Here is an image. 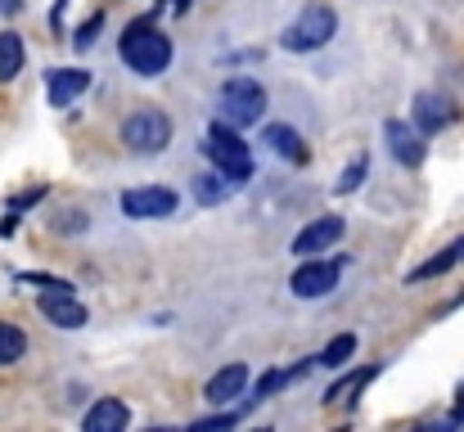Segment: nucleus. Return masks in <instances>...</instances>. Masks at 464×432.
Returning <instances> with one entry per match:
<instances>
[{
  "mask_svg": "<svg viewBox=\"0 0 464 432\" xmlns=\"http://www.w3.org/2000/svg\"><path fill=\"white\" fill-rule=\"evenodd\" d=\"M122 63L140 77H158L171 63V36L158 27L154 18H136L122 32Z\"/></svg>",
  "mask_w": 464,
  "mask_h": 432,
  "instance_id": "nucleus-1",
  "label": "nucleus"
},
{
  "mask_svg": "<svg viewBox=\"0 0 464 432\" xmlns=\"http://www.w3.org/2000/svg\"><path fill=\"white\" fill-rule=\"evenodd\" d=\"M217 100H221V118L230 127H257L262 113H266V91L253 77H230Z\"/></svg>",
  "mask_w": 464,
  "mask_h": 432,
  "instance_id": "nucleus-2",
  "label": "nucleus"
},
{
  "mask_svg": "<svg viewBox=\"0 0 464 432\" xmlns=\"http://www.w3.org/2000/svg\"><path fill=\"white\" fill-rule=\"evenodd\" d=\"M203 153L212 158V167H221V171H226L230 180H239V185H244V180L253 176V153H248V144L235 136V127H230L226 118H221V122H217V127L208 131V144H203Z\"/></svg>",
  "mask_w": 464,
  "mask_h": 432,
  "instance_id": "nucleus-3",
  "label": "nucleus"
},
{
  "mask_svg": "<svg viewBox=\"0 0 464 432\" xmlns=\"http://www.w3.org/2000/svg\"><path fill=\"white\" fill-rule=\"evenodd\" d=\"M334 32H338V14H334L329 5H307V9L285 27V50H298V54L320 50V45L334 41Z\"/></svg>",
  "mask_w": 464,
  "mask_h": 432,
  "instance_id": "nucleus-4",
  "label": "nucleus"
},
{
  "mask_svg": "<svg viewBox=\"0 0 464 432\" xmlns=\"http://www.w3.org/2000/svg\"><path fill=\"white\" fill-rule=\"evenodd\" d=\"M122 140L131 144L136 153H162L171 144V118L162 109H136L127 122H122Z\"/></svg>",
  "mask_w": 464,
  "mask_h": 432,
  "instance_id": "nucleus-5",
  "label": "nucleus"
},
{
  "mask_svg": "<svg viewBox=\"0 0 464 432\" xmlns=\"http://www.w3.org/2000/svg\"><path fill=\"white\" fill-rule=\"evenodd\" d=\"M180 207V198H176V189H167V185H140V189H127L122 194V212L131 216V221H162V216H171Z\"/></svg>",
  "mask_w": 464,
  "mask_h": 432,
  "instance_id": "nucleus-6",
  "label": "nucleus"
},
{
  "mask_svg": "<svg viewBox=\"0 0 464 432\" xmlns=\"http://www.w3.org/2000/svg\"><path fill=\"white\" fill-rule=\"evenodd\" d=\"M338 275H343V262H320V257H307L294 275H289V293L294 297H324L338 288Z\"/></svg>",
  "mask_w": 464,
  "mask_h": 432,
  "instance_id": "nucleus-7",
  "label": "nucleus"
},
{
  "mask_svg": "<svg viewBox=\"0 0 464 432\" xmlns=\"http://www.w3.org/2000/svg\"><path fill=\"white\" fill-rule=\"evenodd\" d=\"M343 235H347V221H343V216H315V221H307V226L294 235V253H298V257L329 253Z\"/></svg>",
  "mask_w": 464,
  "mask_h": 432,
  "instance_id": "nucleus-8",
  "label": "nucleus"
},
{
  "mask_svg": "<svg viewBox=\"0 0 464 432\" xmlns=\"http://www.w3.org/2000/svg\"><path fill=\"white\" fill-rule=\"evenodd\" d=\"M383 140H388L392 158H397L401 167H420V162H424V131H420L415 122H401V118L383 122Z\"/></svg>",
  "mask_w": 464,
  "mask_h": 432,
  "instance_id": "nucleus-9",
  "label": "nucleus"
},
{
  "mask_svg": "<svg viewBox=\"0 0 464 432\" xmlns=\"http://www.w3.org/2000/svg\"><path fill=\"white\" fill-rule=\"evenodd\" d=\"M41 315H45L54 329H82V324H86V306L72 297V288H50V293H41Z\"/></svg>",
  "mask_w": 464,
  "mask_h": 432,
  "instance_id": "nucleus-10",
  "label": "nucleus"
},
{
  "mask_svg": "<svg viewBox=\"0 0 464 432\" xmlns=\"http://www.w3.org/2000/svg\"><path fill=\"white\" fill-rule=\"evenodd\" d=\"M86 432H122L131 424V410L118 401V397H104V401H95L91 410H86Z\"/></svg>",
  "mask_w": 464,
  "mask_h": 432,
  "instance_id": "nucleus-11",
  "label": "nucleus"
},
{
  "mask_svg": "<svg viewBox=\"0 0 464 432\" xmlns=\"http://www.w3.org/2000/svg\"><path fill=\"white\" fill-rule=\"evenodd\" d=\"M244 388H248V370L244 365H226V370H217L212 379H208V401L212 406H226V401H235V397H244Z\"/></svg>",
  "mask_w": 464,
  "mask_h": 432,
  "instance_id": "nucleus-12",
  "label": "nucleus"
},
{
  "mask_svg": "<svg viewBox=\"0 0 464 432\" xmlns=\"http://www.w3.org/2000/svg\"><path fill=\"white\" fill-rule=\"evenodd\" d=\"M86 86H91V72H82V68H54L50 72V104L54 109H68Z\"/></svg>",
  "mask_w": 464,
  "mask_h": 432,
  "instance_id": "nucleus-13",
  "label": "nucleus"
},
{
  "mask_svg": "<svg viewBox=\"0 0 464 432\" xmlns=\"http://www.w3.org/2000/svg\"><path fill=\"white\" fill-rule=\"evenodd\" d=\"M451 122V104L442 100V95H415V127L424 131V136H438L442 127Z\"/></svg>",
  "mask_w": 464,
  "mask_h": 432,
  "instance_id": "nucleus-14",
  "label": "nucleus"
},
{
  "mask_svg": "<svg viewBox=\"0 0 464 432\" xmlns=\"http://www.w3.org/2000/svg\"><path fill=\"white\" fill-rule=\"evenodd\" d=\"M262 144H271L285 162H307V140H303L294 127H285V122H271V127L262 131Z\"/></svg>",
  "mask_w": 464,
  "mask_h": 432,
  "instance_id": "nucleus-15",
  "label": "nucleus"
},
{
  "mask_svg": "<svg viewBox=\"0 0 464 432\" xmlns=\"http://www.w3.org/2000/svg\"><path fill=\"white\" fill-rule=\"evenodd\" d=\"M235 189H239V180H230L221 167H217V171L194 176V198H198V203H208V207H212V203H226Z\"/></svg>",
  "mask_w": 464,
  "mask_h": 432,
  "instance_id": "nucleus-16",
  "label": "nucleus"
},
{
  "mask_svg": "<svg viewBox=\"0 0 464 432\" xmlns=\"http://www.w3.org/2000/svg\"><path fill=\"white\" fill-rule=\"evenodd\" d=\"M379 374V365H370V370H352V374H343L338 383H329V392H324V406H352L356 401V392L370 383Z\"/></svg>",
  "mask_w": 464,
  "mask_h": 432,
  "instance_id": "nucleus-17",
  "label": "nucleus"
},
{
  "mask_svg": "<svg viewBox=\"0 0 464 432\" xmlns=\"http://www.w3.org/2000/svg\"><path fill=\"white\" fill-rule=\"evenodd\" d=\"M23 59H27L23 36L18 32H0V82H14L23 72Z\"/></svg>",
  "mask_w": 464,
  "mask_h": 432,
  "instance_id": "nucleus-18",
  "label": "nucleus"
},
{
  "mask_svg": "<svg viewBox=\"0 0 464 432\" xmlns=\"http://www.w3.org/2000/svg\"><path fill=\"white\" fill-rule=\"evenodd\" d=\"M456 262H460V253H456V244H451V248H442L438 257H429L424 266H415V271H411V284H420V280H433V275H447Z\"/></svg>",
  "mask_w": 464,
  "mask_h": 432,
  "instance_id": "nucleus-19",
  "label": "nucleus"
},
{
  "mask_svg": "<svg viewBox=\"0 0 464 432\" xmlns=\"http://www.w3.org/2000/svg\"><path fill=\"white\" fill-rule=\"evenodd\" d=\"M27 351V333L18 324H0V365H14Z\"/></svg>",
  "mask_w": 464,
  "mask_h": 432,
  "instance_id": "nucleus-20",
  "label": "nucleus"
},
{
  "mask_svg": "<svg viewBox=\"0 0 464 432\" xmlns=\"http://www.w3.org/2000/svg\"><path fill=\"white\" fill-rule=\"evenodd\" d=\"M352 351H356V338H352V333H343V338H334L315 360H320V365H329V370H338V365H347V356H352Z\"/></svg>",
  "mask_w": 464,
  "mask_h": 432,
  "instance_id": "nucleus-21",
  "label": "nucleus"
},
{
  "mask_svg": "<svg viewBox=\"0 0 464 432\" xmlns=\"http://www.w3.org/2000/svg\"><path fill=\"white\" fill-rule=\"evenodd\" d=\"M365 171H370V153H356V158L347 162V171L338 176V194H352V189H361Z\"/></svg>",
  "mask_w": 464,
  "mask_h": 432,
  "instance_id": "nucleus-22",
  "label": "nucleus"
},
{
  "mask_svg": "<svg viewBox=\"0 0 464 432\" xmlns=\"http://www.w3.org/2000/svg\"><path fill=\"white\" fill-rule=\"evenodd\" d=\"M36 198H41V189H27L23 198H14V207H9V212H5V221H0V239H9V235L18 230V216H23V212H27Z\"/></svg>",
  "mask_w": 464,
  "mask_h": 432,
  "instance_id": "nucleus-23",
  "label": "nucleus"
},
{
  "mask_svg": "<svg viewBox=\"0 0 464 432\" xmlns=\"http://www.w3.org/2000/svg\"><path fill=\"white\" fill-rule=\"evenodd\" d=\"M100 27H104V14H91V18H86V27H77V36H72V45H77V50H86V45H95V32H100Z\"/></svg>",
  "mask_w": 464,
  "mask_h": 432,
  "instance_id": "nucleus-24",
  "label": "nucleus"
},
{
  "mask_svg": "<svg viewBox=\"0 0 464 432\" xmlns=\"http://www.w3.org/2000/svg\"><path fill=\"white\" fill-rule=\"evenodd\" d=\"M235 424V415L226 410V415H208V419H194V428H230Z\"/></svg>",
  "mask_w": 464,
  "mask_h": 432,
  "instance_id": "nucleus-25",
  "label": "nucleus"
},
{
  "mask_svg": "<svg viewBox=\"0 0 464 432\" xmlns=\"http://www.w3.org/2000/svg\"><path fill=\"white\" fill-rule=\"evenodd\" d=\"M18 5H23V0H0V14H14Z\"/></svg>",
  "mask_w": 464,
  "mask_h": 432,
  "instance_id": "nucleus-26",
  "label": "nucleus"
},
{
  "mask_svg": "<svg viewBox=\"0 0 464 432\" xmlns=\"http://www.w3.org/2000/svg\"><path fill=\"white\" fill-rule=\"evenodd\" d=\"M456 253H460V262H464V239H456Z\"/></svg>",
  "mask_w": 464,
  "mask_h": 432,
  "instance_id": "nucleus-27",
  "label": "nucleus"
},
{
  "mask_svg": "<svg viewBox=\"0 0 464 432\" xmlns=\"http://www.w3.org/2000/svg\"><path fill=\"white\" fill-rule=\"evenodd\" d=\"M171 5H176V9H185V5H189V0H171Z\"/></svg>",
  "mask_w": 464,
  "mask_h": 432,
  "instance_id": "nucleus-28",
  "label": "nucleus"
}]
</instances>
